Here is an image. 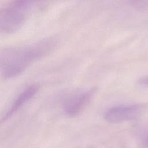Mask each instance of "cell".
I'll use <instances>...</instances> for the list:
<instances>
[{"label":"cell","instance_id":"6","mask_svg":"<svg viewBox=\"0 0 148 148\" xmlns=\"http://www.w3.org/2000/svg\"><path fill=\"white\" fill-rule=\"evenodd\" d=\"M138 83L140 84L148 87V75L143 76L138 80Z\"/></svg>","mask_w":148,"mask_h":148},{"label":"cell","instance_id":"2","mask_svg":"<svg viewBox=\"0 0 148 148\" xmlns=\"http://www.w3.org/2000/svg\"><path fill=\"white\" fill-rule=\"evenodd\" d=\"M143 106L139 104L123 105L111 107L103 115L105 120L110 123H117L132 120L140 116Z\"/></svg>","mask_w":148,"mask_h":148},{"label":"cell","instance_id":"1","mask_svg":"<svg viewBox=\"0 0 148 148\" xmlns=\"http://www.w3.org/2000/svg\"><path fill=\"white\" fill-rule=\"evenodd\" d=\"M45 45H36L9 50L0 56L3 76L10 79L20 75L27 66L45 52Z\"/></svg>","mask_w":148,"mask_h":148},{"label":"cell","instance_id":"4","mask_svg":"<svg viewBox=\"0 0 148 148\" xmlns=\"http://www.w3.org/2000/svg\"><path fill=\"white\" fill-rule=\"evenodd\" d=\"M39 88V85L37 84H31L25 88L16 98L11 107L1 119V122H4L12 117L18 110H19L36 94Z\"/></svg>","mask_w":148,"mask_h":148},{"label":"cell","instance_id":"5","mask_svg":"<svg viewBox=\"0 0 148 148\" xmlns=\"http://www.w3.org/2000/svg\"><path fill=\"white\" fill-rule=\"evenodd\" d=\"M142 145L143 148H148V129L143 135L142 138Z\"/></svg>","mask_w":148,"mask_h":148},{"label":"cell","instance_id":"3","mask_svg":"<svg viewBox=\"0 0 148 148\" xmlns=\"http://www.w3.org/2000/svg\"><path fill=\"white\" fill-rule=\"evenodd\" d=\"M96 91V88H92L70 97L64 103L65 114L69 117H75L80 114L90 103Z\"/></svg>","mask_w":148,"mask_h":148}]
</instances>
